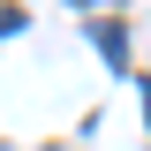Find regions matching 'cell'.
Segmentation results:
<instances>
[{"label": "cell", "instance_id": "obj_1", "mask_svg": "<svg viewBox=\"0 0 151 151\" xmlns=\"http://www.w3.org/2000/svg\"><path fill=\"white\" fill-rule=\"evenodd\" d=\"M91 45L113 60V68H129V30H121V23H91Z\"/></svg>", "mask_w": 151, "mask_h": 151}, {"label": "cell", "instance_id": "obj_2", "mask_svg": "<svg viewBox=\"0 0 151 151\" xmlns=\"http://www.w3.org/2000/svg\"><path fill=\"white\" fill-rule=\"evenodd\" d=\"M8 30H23V8H0V38Z\"/></svg>", "mask_w": 151, "mask_h": 151}, {"label": "cell", "instance_id": "obj_3", "mask_svg": "<svg viewBox=\"0 0 151 151\" xmlns=\"http://www.w3.org/2000/svg\"><path fill=\"white\" fill-rule=\"evenodd\" d=\"M144 129H151V83H144Z\"/></svg>", "mask_w": 151, "mask_h": 151}, {"label": "cell", "instance_id": "obj_4", "mask_svg": "<svg viewBox=\"0 0 151 151\" xmlns=\"http://www.w3.org/2000/svg\"><path fill=\"white\" fill-rule=\"evenodd\" d=\"M76 8H98V0H76Z\"/></svg>", "mask_w": 151, "mask_h": 151}]
</instances>
